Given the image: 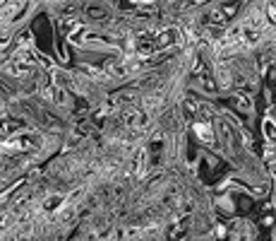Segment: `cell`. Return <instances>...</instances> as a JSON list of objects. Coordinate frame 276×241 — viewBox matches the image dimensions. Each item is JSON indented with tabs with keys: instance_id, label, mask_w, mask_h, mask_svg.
<instances>
[{
	"instance_id": "1",
	"label": "cell",
	"mask_w": 276,
	"mask_h": 241,
	"mask_svg": "<svg viewBox=\"0 0 276 241\" xmlns=\"http://www.w3.org/2000/svg\"><path fill=\"white\" fill-rule=\"evenodd\" d=\"M175 44H180V29H175V27H168V29H161L154 34V48L156 51L170 48Z\"/></svg>"
},
{
	"instance_id": "2",
	"label": "cell",
	"mask_w": 276,
	"mask_h": 241,
	"mask_svg": "<svg viewBox=\"0 0 276 241\" xmlns=\"http://www.w3.org/2000/svg\"><path fill=\"white\" fill-rule=\"evenodd\" d=\"M135 53H137V58L156 53V48H154V34H139L137 39H135Z\"/></svg>"
},
{
	"instance_id": "3",
	"label": "cell",
	"mask_w": 276,
	"mask_h": 241,
	"mask_svg": "<svg viewBox=\"0 0 276 241\" xmlns=\"http://www.w3.org/2000/svg\"><path fill=\"white\" fill-rule=\"evenodd\" d=\"M7 70L12 72V75H27V72H31V63H27V60H20V58H12V63L7 65Z\"/></svg>"
},
{
	"instance_id": "4",
	"label": "cell",
	"mask_w": 276,
	"mask_h": 241,
	"mask_svg": "<svg viewBox=\"0 0 276 241\" xmlns=\"http://www.w3.org/2000/svg\"><path fill=\"white\" fill-rule=\"evenodd\" d=\"M144 164H147V152L137 150L132 154V164H130V174H142L144 171Z\"/></svg>"
},
{
	"instance_id": "5",
	"label": "cell",
	"mask_w": 276,
	"mask_h": 241,
	"mask_svg": "<svg viewBox=\"0 0 276 241\" xmlns=\"http://www.w3.org/2000/svg\"><path fill=\"white\" fill-rule=\"evenodd\" d=\"M194 133H197V138L199 140H204V143H214V133H212V125L204 120V123H194Z\"/></svg>"
},
{
	"instance_id": "6",
	"label": "cell",
	"mask_w": 276,
	"mask_h": 241,
	"mask_svg": "<svg viewBox=\"0 0 276 241\" xmlns=\"http://www.w3.org/2000/svg\"><path fill=\"white\" fill-rule=\"evenodd\" d=\"M262 133H264V138L272 143V145H276V123L272 119H264L262 120Z\"/></svg>"
},
{
	"instance_id": "7",
	"label": "cell",
	"mask_w": 276,
	"mask_h": 241,
	"mask_svg": "<svg viewBox=\"0 0 276 241\" xmlns=\"http://www.w3.org/2000/svg\"><path fill=\"white\" fill-rule=\"evenodd\" d=\"M46 94L53 99L55 104H67V99H65V92L60 90V87H48V90H46Z\"/></svg>"
},
{
	"instance_id": "8",
	"label": "cell",
	"mask_w": 276,
	"mask_h": 241,
	"mask_svg": "<svg viewBox=\"0 0 276 241\" xmlns=\"http://www.w3.org/2000/svg\"><path fill=\"white\" fill-rule=\"evenodd\" d=\"M238 106H240L243 111H250V109H252V99H250L248 94H238Z\"/></svg>"
},
{
	"instance_id": "9",
	"label": "cell",
	"mask_w": 276,
	"mask_h": 241,
	"mask_svg": "<svg viewBox=\"0 0 276 241\" xmlns=\"http://www.w3.org/2000/svg\"><path fill=\"white\" fill-rule=\"evenodd\" d=\"M60 203H63V198H51V200H46L43 208H46V210H53V208H58Z\"/></svg>"
},
{
	"instance_id": "10",
	"label": "cell",
	"mask_w": 276,
	"mask_h": 241,
	"mask_svg": "<svg viewBox=\"0 0 276 241\" xmlns=\"http://www.w3.org/2000/svg\"><path fill=\"white\" fill-rule=\"evenodd\" d=\"M269 119H272V120L276 123V109H272V111H269Z\"/></svg>"
},
{
	"instance_id": "11",
	"label": "cell",
	"mask_w": 276,
	"mask_h": 241,
	"mask_svg": "<svg viewBox=\"0 0 276 241\" xmlns=\"http://www.w3.org/2000/svg\"><path fill=\"white\" fill-rule=\"evenodd\" d=\"M132 2H137V5H139V2H149V0H132Z\"/></svg>"
},
{
	"instance_id": "12",
	"label": "cell",
	"mask_w": 276,
	"mask_h": 241,
	"mask_svg": "<svg viewBox=\"0 0 276 241\" xmlns=\"http://www.w3.org/2000/svg\"><path fill=\"white\" fill-rule=\"evenodd\" d=\"M0 111H2V109H0Z\"/></svg>"
}]
</instances>
